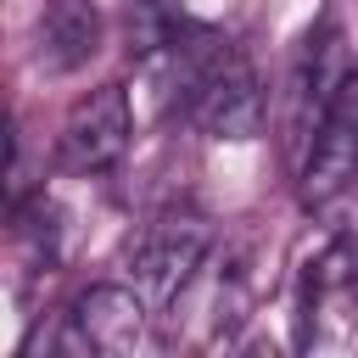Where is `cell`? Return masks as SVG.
Returning a JSON list of instances; mask_svg holds the SVG:
<instances>
[{
  "instance_id": "cell-1",
  "label": "cell",
  "mask_w": 358,
  "mask_h": 358,
  "mask_svg": "<svg viewBox=\"0 0 358 358\" xmlns=\"http://www.w3.org/2000/svg\"><path fill=\"white\" fill-rule=\"evenodd\" d=\"M235 56V45L213 28H173L157 50L140 56V84H145V101L157 117H190L196 95L207 90V78Z\"/></svg>"
},
{
  "instance_id": "cell-2",
  "label": "cell",
  "mask_w": 358,
  "mask_h": 358,
  "mask_svg": "<svg viewBox=\"0 0 358 358\" xmlns=\"http://www.w3.org/2000/svg\"><path fill=\"white\" fill-rule=\"evenodd\" d=\"M129 140H134V95L123 84H101L67 112L56 134V162L67 173H106L123 162Z\"/></svg>"
},
{
  "instance_id": "cell-3",
  "label": "cell",
  "mask_w": 358,
  "mask_h": 358,
  "mask_svg": "<svg viewBox=\"0 0 358 358\" xmlns=\"http://www.w3.org/2000/svg\"><path fill=\"white\" fill-rule=\"evenodd\" d=\"M129 263H134V291L157 308H173L190 291L196 268L207 263V224L196 213H168L134 241Z\"/></svg>"
},
{
  "instance_id": "cell-4",
  "label": "cell",
  "mask_w": 358,
  "mask_h": 358,
  "mask_svg": "<svg viewBox=\"0 0 358 358\" xmlns=\"http://www.w3.org/2000/svg\"><path fill=\"white\" fill-rule=\"evenodd\" d=\"M145 341V296L134 285H90L67 308L62 324V352H101V358H129Z\"/></svg>"
},
{
  "instance_id": "cell-5",
  "label": "cell",
  "mask_w": 358,
  "mask_h": 358,
  "mask_svg": "<svg viewBox=\"0 0 358 358\" xmlns=\"http://www.w3.org/2000/svg\"><path fill=\"white\" fill-rule=\"evenodd\" d=\"M352 179H358V73H347V84L324 106L319 129L308 134V151H302V201L324 207Z\"/></svg>"
},
{
  "instance_id": "cell-6",
  "label": "cell",
  "mask_w": 358,
  "mask_h": 358,
  "mask_svg": "<svg viewBox=\"0 0 358 358\" xmlns=\"http://www.w3.org/2000/svg\"><path fill=\"white\" fill-rule=\"evenodd\" d=\"M263 117H268V101H263L257 73H252V62L241 50L207 78V90L190 106V123L201 134H213V140H252L263 129Z\"/></svg>"
},
{
  "instance_id": "cell-7",
  "label": "cell",
  "mask_w": 358,
  "mask_h": 358,
  "mask_svg": "<svg viewBox=\"0 0 358 358\" xmlns=\"http://www.w3.org/2000/svg\"><path fill=\"white\" fill-rule=\"evenodd\" d=\"M101 50V17L90 0H50L34 34V56L45 73H73Z\"/></svg>"
}]
</instances>
